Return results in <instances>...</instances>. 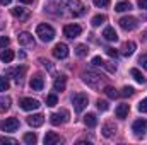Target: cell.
Returning a JSON list of instances; mask_svg holds the SVG:
<instances>
[{
  "label": "cell",
  "mask_w": 147,
  "mask_h": 145,
  "mask_svg": "<svg viewBox=\"0 0 147 145\" xmlns=\"http://www.w3.org/2000/svg\"><path fill=\"white\" fill-rule=\"evenodd\" d=\"M21 2H22V3H31L33 0H21Z\"/></svg>",
  "instance_id": "cell-45"
},
{
  "label": "cell",
  "mask_w": 147,
  "mask_h": 145,
  "mask_svg": "<svg viewBox=\"0 0 147 145\" xmlns=\"http://www.w3.org/2000/svg\"><path fill=\"white\" fill-rule=\"evenodd\" d=\"M139 111H140V113H147V97L139 103Z\"/></svg>",
  "instance_id": "cell-37"
},
{
  "label": "cell",
  "mask_w": 147,
  "mask_h": 145,
  "mask_svg": "<svg viewBox=\"0 0 147 145\" xmlns=\"http://www.w3.org/2000/svg\"><path fill=\"white\" fill-rule=\"evenodd\" d=\"M128 111H130V106L128 104H118V108L115 109V114H116V118L125 119L127 114H128Z\"/></svg>",
  "instance_id": "cell-19"
},
{
  "label": "cell",
  "mask_w": 147,
  "mask_h": 145,
  "mask_svg": "<svg viewBox=\"0 0 147 145\" xmlns=\"http://www.w3.org/2000/svg\"><path fill=\"white\" fill-rule=\"evenodd\" d=\"M84 123H86V126H89V128H94V126L98 125V119H96V114H92V113H89V114H86V116H84Z\"/></svg>",
  "instance_id": "cell-23"
},
{
  "label": "cell",
  "mask_w": 147,
  "mask_h": 145,
  "mask_svg": "<svg viewBox=\"0 0 147 145\" xmlns=\"http://www.w3.org/2000/svg\"><path fill=\"white\" fill-rule=\"evenodd\" d=\"M132 132L137 138H142L147 135V119H137L132 125Z\"/></svg>",
  "instance_id": "cell-5"
},
{
  "label": "cell",
  "mask_w": 147,
  "mask_h": 145,
  "mask_svg": "<svg viewBox=\"0 0 147 145\" xmlns=\"http://www.w3.org/2000/svg\"><path fill=\"white\" fill-rule=\"evenodd\" d=\"M134 51H135V43L134 41H127L121 46V55L123 56H130V55H134Z\"/></svg>",
  "instance_id": "cell-21"
},
{
  "label": "cell",
  "mask_w": 147,
  "mask_h": 145,
  "mask_svg": "<svg viewBox=\"0 0 147 145\" xmlns=\"http://www.w3.org/2000/svg\"><path fill=\"white\" fill-rule=\"evenodd\" d=\"M72 103H74V109H75L77 113H82L84 109L87 108V103H89V97H87L86 94H82V92H77V94H74V97H72Z\"/></svg>",
  "instance_id": "cell-3"
},
{
  "label": "cell",
  "mask_w": 147,
  "mask_h": 145,
  "mask_svg": "<svg viewBox=\"0 0 147 145\" xmlns=\"http://www.w3.org/2000/svg\"><path fill=\"white\" fill-rule=\"evenodd\" d=\"M63 140L57 135V133H53V132H48L46 135H45V145H55V144H62Z\"/></svg>",
  "instance_id": "cell-17"
},
{
  "label": "cell",
  "mask_w": 147,
  "mask_h": 145,
  "mask_svg": "<svg viewBox=\"0 0 147 145\" xmlns=\"http://www.w3.org/2000/svg\"><path fill=\"white\" fill-rule=\"evenodd\" d=\"M120 96H123V97H130V96H134V87H123L121 92H120Z\"/></svg>",
  "instance_id": "cell-33"
},
{
  "label": "cell",
  "mask_w": 147,
  "mask_h": 145,
  "mask_svg": "<svg viewBox=\"0 0 147 145\" xmlns=\"http://www.w3.org/2000/svg\"><path fill=\"white\" fill-rule=\"evenodd\" d=\"M9 43H10V39L7 36H0V48H7Z\"/></svg>",
  "instance_id": "cell-38"
},
{
  "label": "cell",
  "mask_w": 147,
  "mask_h": 145,
  "mask_svg": "<svg viewBox=\"0 0 147 145\" xmlns=\"http://www.w3.org/2000/svg\"><path fill=\"white\" fill-rule=\"evenodd\" d=\"M106 21V15H103V14H99V15H94L92 17V21H91V24L94 26V28H98V26H101L103 22Z\"/></svg>",
  "instance_id": "cell-28"
},
{
  "label": "cell",
  "mask_w": 147,
  "mask_h": 145,
  "mask_svg": "<svg viewBox=\"0 0 147 145\" xmlns=\"http://www.w3.org/2000/svg\"><path fill=\"white\" fill-rule=\"evenodd\" d=\"M80 33H82V28H80L79 24H67V26L63 28V34L67 38H70V39L80 36Z\"/></svg>",
  "instance_id": "cell-10"
},
{
  "label": "cell",
  "mask_w": 147,
  "mask_h": 145,
  "mask_svg": "<svg viewBox=\"0 0 147 145\" xmlns=\"http://www.w3.org/2000/svg\"><path fill=\"white\" fill-rule=\"evenodd\" d=\"M53 56L58 58V60L67 58V56H69V46H67L65 43H58V44H55V48H53Z\"/></svg>",
  "instance_id": "cell-9"
},
{
  "label": "cell",
  "mask_w": 147,
  "mask_h": 145,
  "mask_svg": "<svg viewBox=\"0 0 147 145\" xmlns=\"http://www.w3.org/2000/svg\"><path fill=\"white\" fill-rule=\"evenodd\" d=\"M132 9V3L130 2H118L116 5H115V10L116 12H127V10H130Z\"/></svg>",
  "instance_id": "cell-24"
},
{
  "label": "cell",
  "mask_w": 147,
  "mask_h": 145,
  "mask_svg": "<svg viewBox=\"0 0 147 145\" xmlns=\"http://www.w3.org/2000/svg\"><path fill=\"white\" fill-rule=\"evenodd\" d=\"M36 36H39V39L45 43H50L55 38V29L48 24H39L36 28Z\"/></svg>",
  "instance_id": "cell-1"
},
{
  "label": "cell",
  "mask_w": 147,
  "mask_h": 145,
  "mask_svg": "<svg viewBox=\"0 0 147 145\" xmlns=\"http://www.w3.org/2000/svg\"><path fill=\"white\" fill-rule=\"evenodd\" d=\"M130 75H132V77H134V79H135L139 84H146V77L140 73V70H137V68H132V70H130Z\"/></svg>",
  "instance_id": "cell-26"
},
{
  "label": "cell",
  "mask_w": 147,
  "mask_h": 145,
  "mask_svg": "<svg viewBox=\"0 0 147 145\" xmlns=\"http://www.w3.org/2000/svg\"><path fill=\"white\" fill-rule=\"evenodd\" d=\"M82 80L89 85V87H92V89H98L99 87V84H101V75L96 72H84L82 73Z\"/></svg>",
  "instance_id": "cell-4"
},
{
  "label": "cell",
  "mask_w": 147,
  "mask_h": 145,
  "mask_svg": "<svg viewBox=\"0 0 147 145\" xmlns=\"http://www.w3.org/2000/svg\"><path fill=\"white\" fill-rule=\"evenodd\" d=\"M105 50H106V55H110V56H115V58H116L118 51H116L115 48H110V46H108V48H105Z\"/></svg>",
  "instance_id": "cell-41"
},
{
  "label": "cell",
  "mask_w": 147,
  "mask_h": 145,
  "mask_svg": "<svg viewBox=\"0 0 147 145\" xmlns=\"http://www.w3.org/2000/svg\"><path fill=\"white\" fill-rule=\"evenodd\" d=\"M69 111L67 109H62V111H58V113H53L51 116H50V123L51 125H55V126H58V125H63V123H67L69 121Z\"/></svg>",
  "instance_id": "cell-6"
},
{
  "label": "cell",
  "mask_w": 147,
  "mask_h": 145,
  "mask_svg": "<svg viewBox=\"0 0 147 145\" xmlns=\"http://www.w3.org/2000/svg\"><path fill=\"white\" fill-rule=\"evenodd\" d=\"M62 5L65 9H69L74 15H82L86 12V7L80 0H62Z\"/></svg>",
  "instance_id": "cell-2"
},
{
  "label": "cell",
  "mask_w": 147,
  "mask_h": 145,
  "mask_svg": "<svg viewBox=\"0 0 147 145\" xmlns=\"http://www.w3.org/2000/svg\"><path fill=\"white\" fill-rule=\"evenodd\" d=\"M9 85H10V82H9V77L2 75V77H0V92H5V91H9Z\"/></svg>",
  "instance_id": "cell-29"
},
{
  "label": "cell",
  "mask_w": 147,
  "mask_h": 145,
  "mask_svg": "<svg viewBox=\"0 0 147 145\" xmlns=\"http://www.w3.org/2000/svg\"><path fill=\"white\" fill-rule=\"evenodd\" d=\"M17 41H19V44H22V46H33V44H34L33 34H29V33H21V34L17 36Z\"/></svg>",
  "instance_id": "cell-13"
},
{
  "label": "cell",
  "mask_w": 147,
  "mask_h": 145,
  "mask_svg": "<svg viewBox=\"0 0 147 145\" xmlns=\"http://www.w3.org/2000/svg\"><path fill=\"white\" fill-rule=\"evenodd\" d=\"M10 12H12V15H14L16 19H19V21H26V19L29 17V10L24 9V7H14V9H10Z\"/></svg>",
  "instance_id": "cell-12"
},
{
  "label": "cell",
  "mask_w": 147,
  "mask_h": 145,
  "mask_svg": "<svg viewBox=\"0 0 147 145\" xmlns=\"http://www.w3.org/2000/svg\"><path fill=\"white\" fill-rule=\"evenodd\" d=\"M105 94H106L108 97H111V99H115V97H118V96H120V92H118L116 89L110 87V85H108V87H105Z\"/></svg>",
  "instance_id": "cell-31"
},
{
  "label": "cell",
  "mask_w": 147,
  "mask_h": 145,
  "mask_svg": "<svg viewBox=\"0 0 147 145\" xmlns=\"http://www.w3.org/2000/svg\"><path fill=\"white\" fill-rule=\"evenodd\" d=\"M92 2H94L96 7H106L110 3V0H92Z\"/></svg>",
  "instance_id": "cell-40"
},
{
  "label": "cell",
  "mask_w": 147,
  "mask_h": 145,
  "mask_svg": "<svg viewBox=\"0 0 147 145\" xmlns=\"http://www.w3.org/2000/svg\"><path fill=\"white\" fill-rule=\"evenodd\" d=\"M28 123H29V126L38 128V126H41V125L45 123V116H43V114H31V116L28 118Z\"/></svg>",
  "instance_id": "cell-15"
},
{
  "label": "cell",
  "mask_w": 147,
  "mask_h": 145,
  "mask_svg": "<svg viewBox=\"0 0 147 145\" xmlns=\"http://www.w3.org/2000/svg\"><path fill=\"white\" fill-rule=\"evenodd\" d=\"M9 108H10V97L2 96V97H0V113H5Z\"/></svg>",
  "instance_id": "cell-25"
},
{
  "label": "cell",
  "mask_w": 147,
  "mask_h": 145,
  "mask_svg": "<svg viewBox=\"0 0 147 145\" xmlns=\"http://www.w3.org/2000/svg\"><path fill=\"white\" fill-rule=\"evenodd\" d=\"M91 63H92V65H94V67H103V65H105V60H103V58H101V56H94V58H92V62H91Z\"/></svg>",
  "instance_id": "cell-34"
},
{
  "label": "cell",
  "mask_w": 147,
  "mask_h": 145,
  "mask_svg": "<svg viewBox=\"0 0 147 145\" xmlns=\"http://www.w3.org/2000/svg\"><path fill=\"white\" fill-rule=\"evenodd\" d=\"M43 85H45V80H43L41 75H34L31 79V82H29V87L33 91H43Z\"/></svg>",
  "instance_id": "cell-16"
},
{
  "label": "cell",
  "mask_w": 147,
  "mask_h": 145,
  "mask_svg": "<svg viewBox=\"0 0 147 145\" xmlns=\"http://www.w3.org/2000/svg\"><path fill=\"white\" fill-rule=\"evenodd\" d=\"M103 38L106 39V41H110V43H115L116 39H118V34H116V31L113 29V28H106L105 31H103Z\"/></svg>",
  "instance_id": "cell-20"
},
{
  "label": "cell",
  "mask_w": 147,
  "mask_h": 145,
  "mask_svg": "<svg viewBox=\"0 0 147 145\" xmlns=\"http://www.w3.org/2000/svg\"><path fill=\"white\" fill-rule=\"evenodd\" d=\"M57 103H58V97H57L55 94H50V96L46 97V106L53 108V106H57Z\"/></svg>",
  "instance_id": "cell-32"
},
{
  "label": "cell",
  "mask_w": 147,
  "mask_h": 145,
  "mask_svg": "<svg viewBox=\"0 0 147 145\" xmlns=\"http://www.w3.org/2000/svg\"><path fill=\"white\" fill-rule=\"evenodd\" d=\"M19 106L24 109V111H33V109H38L41 104L38 99H33V97H22L19 101Z\"/></svg>",
  "instance_id": "cell-8"
},
{
  "label": "cell",
  "mask_w": 147,
  "mask_h": 145,
  "mask_svg": "<svg viewBox=\"0 0 147 145\" xmlns=\"http://www.w3.org/2000/svg\"><path fill=\"white\" fill-rule=\"evenodd\" d=\"M39 62H41V63H43V67H46L48 70H53V65H51L48 60H45V58H39Z\"/></svg>",
  "instance_id": "cell-42"
},
{
  "label": "cell",
  "mask_w": 147,
  "mask_h": 145,
  "mask_svg": "<svg viewBox=\"0 0 147 145\" xmlns=\"http://www.w3.org/2000/svg\"><path fill=\"white\" fill-rule=\"evenodd\" d=\"M120 26H121V29H125V31H134V29L139 26V22H137V19L132 17V15H125V17L120 19Z\"/></svg>",
  "instance_id": "cell-7"
},
{
  "label": "cell",
  "mask_w": 147,
  "mask_h": 145,
  "mask_svg": "<svg viewBox=\"0 0 147 145\" xmlns=\"http://www.w3.org/2000/svg\"><path fill=\"white\" fill-rule=\"evenodd\" d=\"M17 128H19V119H17V118H7V119L2 123V130H3V132H9V133H10V132H16Z\"/></svg>",
  "instance_id": "cell-11"
},
{
  "label": "cell",
  "mask_w": 147,
  "mask_h": 145,
  "mask_svg": "<svg viewBox=\"0 0 147 145\" xmlns=\"http://www.w3.org/2000/svg\"><path fill=\"white\" fill-rule=\"evenodd\" d=\"M14 56H16V55H14L12 50H3V51L0 53V58H2L3 63H10V62L14 60Z\"/></svg>",
  "instance_id": "cell-22"
},
{
  "label": "cell",
  "mask_w": 147,
  "mask_h": 145,
  "mask_svg": "<svg viewBox=\"0 0 147 145\" xmlns=\"http://www.w3.org/2000/svg\"><path fill=\"white\" fill-rule=\"evenodd\" d=\"M139 65L147 70V55H140V56H139Z\"/></svg>",
  "instance_id": "cell-36"
},
{
  "label": "cell",
  "mask_w": 147,
  "mask_h": 145,
  "mask_svg": "<svg viewBox=\"0 0 147 145\" xmlns=\"http://www.w3.org/2000/svg\"><path fill=\"white\" fill-rule=\"evenodd\" d=\"M101 133H103V137L111 138V137L116 133V125H115V123H105L103 128H101Z\"/></svg>",
  "instance_id": "cell-14"
},
{
  "label": "cell",
  "mask_w": 147,
  "mask_h": 145,
  "mask_svg": "<svg viewBox=\"0 0 147 145\" xmlns=\"http://www.w3.org/2000/svg\"><path fill=\"white\" fill-rule=\"evenodd\" d=\"M108 108H110V106H108V103H106V101H101V99L98 101V109H99V111H106Z\"/></svg>",
  "instance_id": "cell-39"
},
{
  "label": "cell",
  "mask_w": 147,
  "mask_h": 145,
  "mask_svg": "<svg viewBox=\"0 0 147 145\" xmlns=\"http://www.w3.org/2000/svg\"><path fill=\"white\" fill-rule=\"evenodd\" d=\"M65 85H67V77H65V75L57 77V79H55V82H53V89H55V91H58V92L65 91Z\"/></svg>",
  "instance_id": "cell-18"
},
{
  "label": "cell",
  "mask_w": 147,
  "mask_h": 145,
  "mask_svg": "<svg viewBox=\"0 0 147 145\" xmlns=\"http://www.w3.org/2000/svg\"><path fill=\"white\" fill-rule=\"evenodd\" d=\"M22 140L28 145H34L38 142V137H36V133H26V135L22 137Z\"/></svg>",
  "instance_id": "cell-27"
},
{
  "label": "cell",
  "mask_w": 147,
  "mask_h": 145,
  "mask_svg": "<svg viewBox=\"0 0 147 145\" xmlns=\"http://www.w3.org/2000/svg\"><path fill=\"white\" fill-rule=\"evenodd\" d=\"M10 2H12V0H0V3H2V5H9Z\"/></svg>",
  "instance_id": "cell-44"
},
{
  "label": "cell",
  "mask_w": 147,
  "mask_h": 145,
  "mask_svg": "<svg viewBox=\"0 0 147 145\" xmlns=\"http://www.w3.org/2000/svg\"><path fill=\"white\" fill-rule=\"evenodd\" d=\"M139 7L144 9V10H147V0H139Z\"/></svg>",
  "instance_id": "cell-43"
},
{
  "label": "cell",
  "mask_w": 147,
  "mask_h": 145,
  "mask_svg": "<svg viewBox=\"0 0 147 145\" xmlns=\"http://www.w3.org/2000/svg\"><path fill=\"white\" fill-rule=\"evenodd\" d=\"M0 144H10V145H16V144H17V140H14V138H9V137H0Z\"/></svg>",
  "instance_id": "cell-35"
},
{
  "label": "cell",
  "mask_w": 147,
  "mask_h": 145,
  "mask_svg": "<svg viewBox=\"0 0 147 145\" xmlns=\"http://www.w3.org/2000/svg\"><path fill=\"white\" fill-rule=\"evenodd\" d=\"M87 51H89V50H87V46H86V44H79V46L75 48V55H77V56H80V58H82V56H86V55H87Z\"/></svg>",
  "instance_id": "cell-30"
}]
</instances>
